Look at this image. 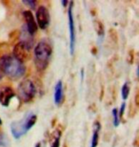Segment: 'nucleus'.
<instances>
[{"mask_svg": "<svg viewBox=\"0 0 139 147\" xmlns=\"http://www.w3.org/2000/svg\"><path fill=\"white\" fill-rule=\"evenodd\" d=\"M2 124V119H1V117H0V125Z\"/></svg>", "mask_w": 139, "mask_h": 147, "instance_id": "obj_26", "label": "nucleus"}, {"mask_svg": "<svg viewBox=\"0 0 139 147\" xmlns=\"http://www.w3.org/2000/svg\"><path fill=\"white\" fill-rule=\"evenodd\" d=\"M91 54L96 55V48L95 47H93V49H91Z\"/></svg>", "mask_w": 139, "mask_h": 147, "instance_id": "obj_23", "label": "nucleus"}, {"mask_svg": "<svg viewBox=\"0 0 139 147\" xmlns=\"http://www.w3.org/2000/svg\"><path fill=\"white\" fill-rule=\"evenodd\" d=\"M61 3H62V5H63L64 7H66V6L70 3V1H68V0H62Z\"/></svg>", "mask_w": 139, "mask_h": 147, "instance_id": "obj_21", "label": "nucleus"}, {"mask_svg": "<svg viewBox=\"0 0 139 147\" xmlns=\"http://www.w3.org/2000/svg\"><path fill=\"white\" fill-rule=\"evenodd\" d=\"M15 92L10 86H3L0 88V104L5 107L10 106L11 99L15 98Z\"/></svg>", "mask_w": 139, "mask_h": 147, "instance_id": "obj_9", "label": "nucleus"}, {"mask_svg": "<svg viewBox=\"0 0 139 147\" xmlns=\"http://www.w3.org/2000/svg\"><path fill=\"white\" fill-rule=\"evenodd\" d=\"M23 17H24L25 22H26V30H27L30 36H34V34L37 33L38 27H37L36 21H35V18L32 13V11L26 10L23 11Z\"/></svg>", "mask_w": 139, "mask_h": 147, "instance_id": "obj_8", "label": "nucleus"}, {"mask_svg": "<svg viewBox=\"0 0 139 147\" xmlns=\"http://www.w3.org/2000/svg\"><path fill=\"white\" fill-rule=\"evenodd\" d=\"M34 147H41V143H40V142H37L36 144H35Z\"/></svg>", "mask_w": 139, "mask_h": 147, "instance_id": "obj_24", "label": "nucleus"}, {"mask_svg": "<svg viewBox=\"0 0 139 147\" xmlns=\"http://www.w3.org/2000/svg\"><path fill=\"white\" fill-rule=\"evenodd\" d=\"M0 70L3 75L8 76L11 80L23 78L26 74V66L20 62L13 55L6 54L0 57Z\"/></svg>", "mask_w": 139, "mask_h": 147, "instance_id": "obj_1", "label": "nucleus"}, {"mask_svg": "<svg viewBox=\"0 0 139 147\" xmlns=\"http://www.w3.org/2000/svg\"><path fill=\"white\" fill-rule=\"evenodd\" d=\"M3 78V74H2V72H1V70H0V79H1Z\"/></svg>", "mask_w": 139, "mask_h": 147, "instance_id": "obj_25", "label": "nucleus"}, {"mask_svg": "<svg viewBox=\"0 0 139 147\" xmlns=\"http://www.w3.org/2000/svg\"><path fill=\"white\" fill-rule=\"evenodd\" d=\"M36 24L37 27H39L41 30H46L49 27L50 21H51V16H50V11L45 6H40L36 10Z\"/></svg>", "mask_w": 139, "mask_h": 147, "instance_id": "obj_7", "label": "nucleus"}, {"mask_svg": "<svg viewBox=\"0 0 139 147\" xmlns=\"http://www.w3.org/2000/svg\"><path fill=\"white\" fill-rule=\"evenodd\" d=\"M31 51H32L31 47L28 46L26 43L22 42V41H19L13 47V55L16 59H18L20 62L24 63L27 62L30 58L32 57Z\"/></svg>", "mask_w": 139, "mask_h": 147, "instance_id": "obj_6", "label": "nucleus"}, {"mask_svg": "<svg viewBox=\"0 0 139 147\" xmlns=\"http://www.w3.org/2000/svg\"><path fill=\"white\" fill-rule=\"evenodd\" d=\"M52 55V45L49 39H42L34 49V61L37 71L43 72L49 65Z\"/></svg>", "mask_w": 139, "mask_h": 147, "instance_id": "obj_2", "label": "nucleus"}, {"mask_svg": "<svg viewBox=\"0 0 139 147\" xmlns=\"http://www.w3.org/2000/svg\"><path fill=\"white\" fill-rule=\"evenodd\" d=\"M125 108H126V103L125 102H123L122 104H121V107L119 109V113H118V116H119V119H123V115H124V112H125Z\"/></svg>", "mask_w": 139, "mask_h": 147, "instance_id": "obj_19", "label": "nucleus"}, {"mask_svg": "<svg viewBox=\"0 0 139 147\" xmlns=\"http://www.w3.org/2000/svg\"><path fill=\"white\" fill-rule=\"evenodd\" d=\"M110 36L112 39V41L117 42V34H116V31L113 30V29H111L110 30Z\"/></svg>", "mask_w": 139, "mask_h": 147, "instance_id": "obj_18", "label": "nucleus"}, {"mask_svg": "<svg viewBox=\"0 0 139 147\" xmlns=\"http://www.w3.org/2000/svg\"><path fill=\"white\" fill-rule=\"evenodd\" d=\"M134 103H135V106H136V107L139 106V94H138V92H137L136 94H135Z\"/></svg>", "mask_w": 139, "mask_h": 147, "instance_id": "obj_20", "label": "nucleus"}, {"mask_svg": "<svg viewBox=\"0 0 139 147\" xmlns=\"http://www.w3.org/2000/svg\"><path fill=\"white\" fill-rule=\"evenodd\" d=\"M62 135V130L61 129H56L55 132L52 136V145L51 147H60V138Z\"/></svg>", "mask_w": 139, "mask_h": 147, "instance_id": "obj_13", "label": "nucleus"}, {"mask_svg": "<svg viewBox=\"0 0 139 147\" xmlns=\"http://www.w3.org/2000/svg\"><path fill=\"white\" fill-rule=\"evenodd\" d=\"M127 61L129 64H132L134 61V50H130L128 52V57H127Z\"/></svg>", "mask_w": 139, "mask_h": 147, "instance_id": "obj_16", "label": "nucleus"}, {"mask_svg": "<svg viewBox=\"0 0 139 147\" xmlns=\"http://www.w3.org/2000/svg\"><path fill=\"white\" fill-rule=\"evenodd\" d=\"M68 19H69V34H70V53L75 54L76 45V29L73 17V1H71L70 8L68 10Z\"/></svg>", "mask_w": 139, "mask_h": 147, "instance_id": "obj_5", "label": "nucleus"}, {"mask_svg": "<svg viewBox=\"0 0 139 147\" xmlns=\"http://www.w3.org/2000/svg\"><path fill=\"white\" fill-rule=\"evenodd\" d=\"M134 144L135 147H137V146H138V135H136V137H135V140H134Z\"/></svg>", "mask_w": 139, "mask_h": 147, "instance_id": "obj_22", "label": "nucleus"}, {"mask_svg": "<svg viewBox=\"0 0 139 147\" xmlns=\"http://www.w3.org/2000/svg\"><path fill=\"white\" fill-rule=\"evenodd\" d=\"M93 27L95 30L97 36L99 37H103L105 34V27L103 25V22L100 21L99 19H94L93 20Z\"/></svg>", "mask_w": 139, "mask_h": 147, "instance_id": "obj_12", "label": "nucleus"}, {"mask_svg": "<svg viewBox=\"0 0 139 147\" xmlns=\"http://www.w3.org/2000/svg\"><path fill=\"white\" fill-rule=\"evenodd\" d=\"M64 147H67V144H66V143H65V144H64Z\"/></svg>", "mask_w": 139, "mask_h": 147, "instance_id": "obj_27", "label": "nucleus"}, {"mask_svg": "<svg viewBox=\"0 0 139 147\" xmlns=\"http://www.w3.org/2000/svg\"><path fill=\"white\" fill-rule=\"evenodd\" d=\"M37 94V89L34 82L30 78H25L20 82L17 87V95L19 99L24 103H30L34 99Z\"/></svg>", "mask_w": 139, "mask_h": 147, "instance_id": "obj_4", "label": "nucleus"}, {"mask_svg": "<svg viewBox=\"0 0 139 147\" xmlns=\"http://www.w3.org/2000/svg\"><path fill=\"white\" fill-rule=\"evenodd\" d=\"M22 2L25 5H28L31 9H34L35 5H36V1H34V0H23Z\"/></svg>", "mask_w": 139, "mask_h": 147, "instance_id": "obj_17", "label": "nucleus"}, {"mask_svg": "<svg viewBox=\"0 0 139 147\" xmlns=\"http://www.w3.org/2000/svg\"><path fill=\"white\" fill-rule=\"evenodd\" d=\"M111 114H112V119H113V125L115 127H118L120 124V119L119 116H118V109H116V108L112 109Z\"/></svg>", "mask_w": 139, "mask_h": 147, "instance_id": "obj_15", "label": "nucleus"}, {"mask_svg": "<svg viewBox=\"0 0 139 147\" xmlns=\"http://www.w3.org/2000/svg\"><path fill=\"white\" fill-rule=\"evenodd\" d=\"M64 92H63V82L58 80L54 86V100L56 105H60L63 102Z\"/></svg>", "mask_w": 139, "mask_h": 147, "instance_id": "obj_10", "label": "nucleus"}, {"mask_svg": "<svg viewBox=\"0 0 139 147\" xmlns=\"http://www.w3.org/2000/svg\"><path fill=\"white\" fill-rule=\"evenodd\" d=\"M101 130V124L98 120H95L93 123V133L91 137V147H97L99 142V132Z\"/></svg>", "mask_w": 139, "mask_h": 147, "instance_id": "obj_11", "label": "nucleus"}, {"mask_svg": "<svg viewBox=\"0 0 139 147\" xmlns=\"http://www.w3.org/2000/svg\"><path fill=\"white\" fill-rule=\"evenodd\" d=\"M37 116L34 112H28L19 120H14L11 123V133L14 139L19 140L26 135L36 123Z\"/></svg>", "mask_w": 139, "mask_h": 147, "instance_id": "obj_3", "label": "nucleus"}, {"mask_svg": "<svg viewBox=\"0 0 139 147\" xmlns=\"http://www.w3.org/2000/svg\"><path fill=\"white\" fill-rule=\"evenodd\" d=\"M130 91H131V85H130L129 81H127L123 84L122 89H121V96H122L123 100L128 99L129 95H130Z\"/></svg>", "mask_w": 139, "mask_h": 147, "instance_id": "obj_14", "label": "nucleus"}]
</instances>
